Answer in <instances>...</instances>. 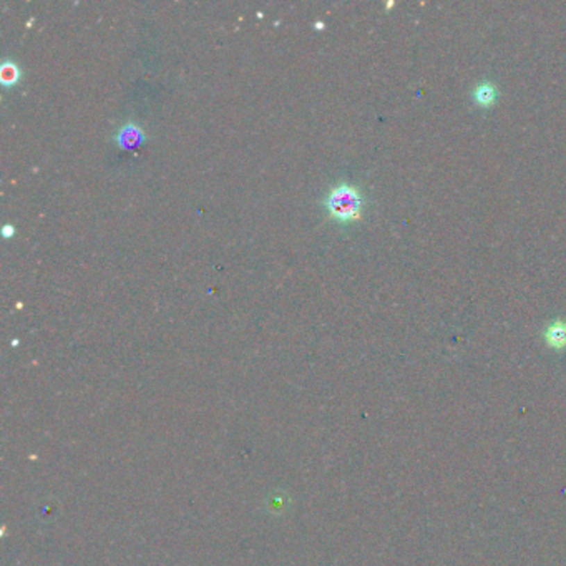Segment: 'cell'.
<instances>
[{
	"instance_id": "1",
	"label": "cell",
	"mask_w": 566,
	"mask_h": 566,
	"mask_svg": "<svg viewBox=\"0 0 566 566\" xmlns=\"http://www.w3.org/2000/svg\"><path fill=\"white\" fill-rule=\"evenodd\" d=\"M326 206L331 215L339 221H352L360 216L363 197L354 186L339 185L326 198Z\"/></svg>"
},
{
	"instance_id": "2",
	"label": "cell",
	"mask_w": 566,
	"mask_h": 566,
	"mask_svg": "<svg viewBox=\"0 0 566 566\" xmlns=\"http://www.w3.org/2000/svg\"><path fill=\"white\" fill-rule=\"evenodd\" d=\"M115 140H117V143L120 144L122 148H133L138 143L143 142L144 133L138 125H135V123H126V125L122 126V128L118 130V133L115 135Z\"/></svg>"
},
{
	"instance_id": "3",
	"label": "cell",
	"mask_w": 566,
	"mask_h": 566,
	"mask_svg": "<svg viewBox=\"0 0 566 566\" xmlns=\"http://www.w3.org/2000/svg\"><path fill=\"white\" fill-rule=\"evenodd\" d=\"M544 339H547V342L555 349L566 347V324L565 322L563 321L553 322V324L547 329V333H544Z\"/></svg>"
},
{
	"instance_id": "4",
	"label": "cell",
	"mask_w": 566,
	"mask_h": 566,
	"mask_svg": "<svg viewBox=\"0 0 566 566\" xmlns=\"http://www.w3.org/2000/svg\"><path fill=\"white\" fill-rule=\"evenodd\" d=\"M474 99L480 106H490L497 100V88L488 82L480 83L474 90Z\"/></svg>"
},
{
	"instance_id": "5",
	"label": "cell",
	"mask_w": 566,
	"mask_h": 566,
	"mask_svg": "<svg viewBox=\"0 0 566 566\" xmlns=\"http://www.w3.org/2000/svg\"><path fill=\"white\" fill-rule=\"evenodd\" d=\"M20 78V70L19 67L15 65L14 62L6 60L0 67V80H2L3 85H14L19 82Z\"/></svg>"
},
{
	"instance_id": "6",
	"label": "cell",
	"mask_w": 566,
	"mask_h": 566,
	"mask_svg": "<svg viewBox=\"0 0 566 566\" xmlns=\"http://www.w3.org/2000/svg\"><path fill=\"white\" fill-rule=\"evenodd\" d=\"M2 233H3V236H6V238L12 236V234H14V226H10V224H6V226L2 228Z\"/></svg>"
}]
</instances>
